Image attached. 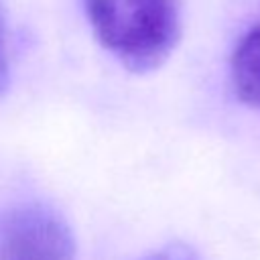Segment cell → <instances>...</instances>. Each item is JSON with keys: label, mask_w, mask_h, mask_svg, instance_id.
<instances>
[{"label": "cell", "mask_w": 260, "mask_h": 260, "mask_svg": "<svg viewBox=\"0 0 260 260\" xmlns=\"http://www.w3.org/2000/svg\"><path fill=\"white\" fill-rule=\"evenodd\" d=\"M95 41L128 71H156L181 39L179 0H81Z\"/></svg>", "instance_id": "cell-1"}, {"label": "cell", "mask_w": 260, "mask_h": 260, "mask_svg": "<svg viewBox=\"0 0 260 260\" xmlns=\"http://www.w3.org/2000/svg\"><path fill=\"white\" fill-rule=\"evenodd\" d=\"M67 219L43 201H22L0 213V260H75Z\"/></svg>", "instance_id": "cell-2"}, {"label": "cell", "mask_w": 260, "mask_h": 260, "mask_svg": "<svg viewBox=\"0 0 260 260\" xmlns=\"http://www.w3.org/2000/svg\"><path fill=\"white\" fill-rule=\"evenodd\" d=\"M230 81L242 104L260 110V22L236 43L230 57Z\"/></svg>", "instance_id": "cell-3"}, {"label": "cell", "mask_w": 260, "mask_h": 260, "mask_svg": "<svg viewBox=\"0 0 260 260\" xmlns=\"http://www.w3.org/2000/svg\"><path fill=\"white\" fill-rule=\"evenodd\" d=\"M12 79V59H10V24L4 6L0 4V98L8 91Z\"/></svg>", "instance_id": "cell-4"}, {"label": "cell", "mask_w": 260, "mask_h": 260, "mask_svg": "<svg viewBox=\"0 0 260 260\" xmlns=\"http://www.w3.org/2000/svg\"><path fill=\"white\" fill-rule=\"evenodd\" d=\"M138 260H199V258L185 244H169V246H165L160 250H154V252H150V254H146Z\"/></svg>", "instance_id": "cell-5"}]
</instances>
